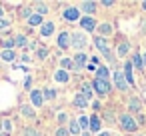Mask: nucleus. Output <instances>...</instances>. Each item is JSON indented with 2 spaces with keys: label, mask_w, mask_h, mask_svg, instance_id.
<instances>
[{
  "label": "nucleus",
  "mask_w": 146,
  "mask_h": 136,
  "mask_svg": "<svg viewBox=\"0 0 146 136\" xmlns=\"http://www.w3.org/2000/svg\"><path fill=\"white\" fill-rule=\"evenodd\" d=\"M94 44H96V48L104 54V58H106V60H110V62L114 60V58H112V54H110V48H108V44H106V40H104V38H96V40H94Z\"/></svg>",
  "instance_id": "1"
},
{
  "label": "nucleus",
  "mask_w": 146,
  "mask_h": 136,
  "mask_svg": "<svg viewBox=\"0 0 146 136\" xmlns=\"http://www.w3.org/2000/svg\"><path fill=\"white\" fill-rule=\"evenodd\" d=\"M70 38H72V42H70V44H72L74 48H78V50H82V48H84V46L88 44L86 36H84V34H80V32H74V34H72Z\"/></svg>",
  "instance_id": "2"
},
{
  "label": "nucleus",
  "mask_w": 146,
  "mask_h": 136,
  "mask_svg": "<svg viewBox=\"0 0 146 136\" xmlns=\"http://www.w3.org/2000/svg\"><path fill=\"white\" fill-rule=\"evenodd\" d=\"M120 126H122L124 130H128V132H134L138 124H136V122H134L128 114H122V116H120Z\"/></svg>",
  "instance_id": "3"
},
{
  "label": "nucleus",
  "mask_w": 146,
  "mask_h": 136,
  "mask_svg": "<svg viewBox=\"0 0 146 136\" xmlns=\"http://www.w3.org/2000/svg\"><path fill=\"white\" fill-rule=\"evenodd\" d=\"M92 90H96L98 94H108V90H110V84L106 82V80H94L92 82Z\"/></svg>",
  "instance_id": "4"
},
{
  "label": "nucleus",
  "mask_w": 146,
  "mask_h": 136,
  "mask_svg": "<svg viewBox=\"0 0 146 136\" xmlns=\"http://www.w3.org/2000/svg\"><path fill=\"white\" fill-rule=\"evenodd\" d=\"M62 18H66V20H78L80 18V10L78 8H66L62 12Z\"/></svg>",
  "instance_id": "5"
},
{
  "label": "nucleus",
  "mask_w": 146,
  "mask_h": 136,
  "mask_svg": "<svg viewBox=\"0 0 146 136\" xmlns=\"http://www.w3.org/2000/svg\"><path fill=\"white\" fill-rule=\"evenodd\" d=\"M114 82H116L118 90H126V88H128L126 78H124V72H114Z\"/></svg>",
  "instance_id": "6"
},
{
  "label": "nucleus",
  "mask_w": 146,
  "mask_h": 136,
  "mask_svg": "<svg viewBox=\"0 0 146 136\" xmlns=\"http://www.w3.org/2000/svg\"><path fill=\"white\" fill-rule=\"evenodd\" d=\"M30 98H32V104H34V106H42L44 96H42L40 90H32V92H30Z\"/></svg>",
  "instance_id": "7"
},
{
  "label": "nucleus",
  "mask_w": 146,
  "mask_h": 136,
  "mask_svg": "<svg viewBox=\"0 0 146 136\" xmlns=\"http://www.w3.org/2000/svg\"><path fill=\"white\" fill-rule=\"evenodd\" d=\"M80 26H82L84 30H94V28H96V22H94V18L88 16V18H82V20H80Z\"/></svg>",
  "instance_id": "8"
},
{
  "label": "nucleus",
  "mask_w": 146,
  "mask_h": 136,
  "mask_svg": "<svg viewBox=\"0 0 146 136\" xmlns=\"http://www.w3.org/2000/svg\"><path fill=\"white\" fill-rule=\"evenodd\" d=\"M58 46H60V48H68V46H70V34H68V32H62V34L58 36Z\"/></svg>",
  "instance_id": "9"
},
{
  "label": "nucleus",
  "mask_w": 146,
  "mask_h": 136,
  "mask_svg": "<svg viewBox=\"0 0 146 136\" xmlns=\"http://www.w3.org/2000/svg\"><path fill=\"white\" fill-rule=\"evenodd\" d=\"M86 58H88L86 54H82V52H78V54L74 56V66H76V68H82V66L86 64Z\"/></svg>",
  "instance_id": "10"
},
{
  "label": "nucleus",
  "mask_w": 146,
  "mask_h": 136,
  "mask_svg": "<svg viewBox=\"0 0 146 136\" xmlns=\"http://www.w3.org/2000/svg\"><path fill=\"white\" fill-rule=\"evenodd\" d=\"M108 76H110V72H108L104 66H98V68H96V78H98V80H106V82H108Z\"/></svg>",
  "instance_id": "11"
},
{
  "label": "nucleus",
  "mask_w": 146,
  "mask_h": 136,
  "mask_svg": "<svg viewBox=\"0 0 146 136\" xmlns=\"http://www.w3.org/2000/svg\"><path fill=\"white\" fill-rule=\"evenodd\" d=\"M124 78L128 80V84H134V80H132V62L124 64Z\"/></svg>",
  "instance_id": "12"
},
{
  "label": "nucleus",
  "mask_w": 146,
  "mask_h": 136,
  "mask_svg": "<svg viewBox=\"0 0 146 136\" xmlns=\"http://www.w3.org/2000/svg\"><path fill=\"white\" fill-rule=\"evenodd\" d=\"M88 120H90V130H92V132H98V130H100V124H102V120H100L96 114H94L92 118H88Z\"/></svg>",
  "instance_id": "13"
},
{
  "label": "nucleus",
  "mask_w": 146,
  "mask_h": 136,
  "mask_svg": "<svg viewBox=\"0 0 146 136\" xmlns=\"http://www.w3.org/2000/svg\"><path fill=\"white\" fill-rule=\"evenodd\" d=\"M74 106H76V108H86V106H88V100H86L82 94H76V98H74Z\"/></svg>",
  "instance_id": "14"
},
{
  "label": "nucleus",
  "mask_w": 146,
  "mask_h": 136,
  "mask_svg": "<svg viewBox=\"0 0 146 136\" xmlns=\"http://www.w3.org/2000/svg\"><path fill=\"white\" fill-rule=\"evenodd\" d=\"M80 8H82L84 12L92 14V12H96V2H82V4H80Z\"/></svg>",
  "instance_id": "15"
},
{
  "label": "nucleus",
  "mask_w": 146,
  "mask_h": 136,
  "mask_svg": "<svg viewBox=\"0 0 146 136\" xmlns=\"http://www.w3.org/2000/svg\"><path fill=\"white\" fill-rule=\"evenodd\" d=\"M52 32H54V24H52V22L42 24V30H40V34H42V36H50Z\"/></svg>",
  "instance_id": "16"
},
{
  "label": "nucleus",
  "mask_w": 146,
  "mask_h": 136,
  "mask_svg": "<svg viewBox=\"0 0 146 136\" xmlns=\"http://www.w3.org/2000/svg\"><path fill=\"white\" fill-rule=\"evenodd\" d=\"M82 96L88 100V98H92V84H88V82H84L82 84Z\"/></svg>",
  "instance_id": "17"
},
{
  "label": "nucleus",
  "mask_w": 146,
  "mask_h": 136,
  "mask_svg": "<svg viewBox=\"0 0 146 136\" xmlns=\"http://www.w3.org/2000/svg\"><path fill=\"white\" fill-rule=\"evenodd\" d=\"M0 58H2V60H4V62H12V60H14V58H16V54H14V52H12V50H4V52H2V54H0Z\"/></svg>",
  "instance_id": "18"
},
{
  "label": "nucleus",
  "mask_w": 146,
  "mask_h": 136,
  "mask_svg": "<svg viewBox=\"0 0 146 136\" xmlns=\"http://www.w3.org/2000/svg\"><path fill=\"white\" fill-rule=\"evenodd\" d=\"M28 24H30V26H40V24H42V16H40V14H32V16L28 18Z\"/></svg>",
  "instance_id": "19"
},
{
  "label": "nucleus",
  "mask_w": 146,
  "mask_h": 136,
  "mask_svg": "<svg viewBox=\"0 0 146 136\" xmlns=\"http://www.w3.org/2000/svg\"><path fill=\"white\" fill-rule=\"evenodd\" d=\"M54 78H56V82H66V80H68V72H66V70H58V72L54 74Z\"/></svg>",
  "instance_id": "20"
},
{
  "label": "nucleus",
  "mask_w": 146,
  "mask_h": 136,
  "mask_svg": "<svg viewBox=\"0 0 146 136\" xmlns=\"http://www.w3.org/2000/svg\"><path fill=\"white\" fill-rule=\"evenodd\" d=\"M132 62H134V66H136L138 70H144V64H142V56H140V54H136V56L132 58Z\"/></svg>",
  "instance_id": "21"
},
{
  "label": "nucleus",
  "mask_w": 146,
  "mask_h": 136,
  "mask_svg": "<svg viewBox=\"0 0 146 136\" xmlns=\"http://www.w3.org/2000/svg\"><path fill=\"white\" fill-rule=\"evenodd\" d=\"M68 132H72V134H80V124H78V120H72L70 122V130Z\"/></svg>",
  "instance_id": "22"
},
{
  "label": "nucleus",
  "mask_w": 146,
  "mask_h": 136,
  "mask_svg": "<svg viewBox=\"0 0 146 136\" xmlns=\"http://www.w3.org/2000/svg\"><path fill=\"white\" fill-rule=\"evenodd\" d=\"M60 64H62V70H66V68H72V66H74V62H72L70 58H62V62H60ZM74 68H76V66H74Z\"/></svg>",
  "instance_id": "23"
},
{
  "label": "nucleus",
  "mask_w": 146,
  "mask_h": 136,
  "mask_svg": "<svg viewBox=\"0 0 146 136\" xmlns=\"http://www.w3.org/2000/svg\"><path fill=\"white\" fill-rule=\"evenodd\" d=\"M130 110H132V112H138V110H140V100L132 98V100H130Z\"/></svg>",
  "instance_id": "24"
},
{
  "label": "nucleus",
  "mask_w": 146,
  "mask_h": 136,
  "mask_svg": "<svg viewBox=\"0 0 146 136\" xmlns=\"http://www.w3.org/2000/svg\"><path fill=\"white\" fill-rule=\"evenodd\" d=\"M78 124H80V130H84V128H88V126H90V120H88L86 116H80Z\"/></svg>",
  "instance_id": "25"
},
{
  "label": "nucleus",
  "mask_w": 146,
  "mask_h": 136,
  "mask_svg": "<svg viewBox=\"0 0 146 136\" xmlns=\"http://www.w3.org/2000/svg\"><path fill=\"white\" fill-rule=\"evenodd\" d=\"M98 30H100L102 34H110V32H112V26H110V24H100Z\"/></svg>",
  "instance_id": "26"
},
{
  "label": "nucleus",
  "mask_w": 146,
  "mask_h": 136,
  "mask_svg": "<svg viewBox=\"0 0 146 136\" xmlns=\"http://www.w3.org/2000/svg\"><path fill=\"white\" fill-rule=\"evenodd\" d=\"M2 46H4L6 50H10L12 46H16V42H14V38H8V40H2Z\"/></svg>",
  "instance_id": "27"
},
{
  "label": "nucleus",
  "mask_w": 146,
  "mask_h": 136,
  "mask_svg": "<svg viewBox=\"0 0 146 136\" xmlns=\"http://www.w3.org/2000/svg\"><path fill=\"white\" fill-rule=\"evenodd\" d=\"M14 42H16V46H26V38H24L22 34H18V36L14 38Z\"/></svg>",
  "instance_id": "28"
},
{
  "label": "nucleus",
  "mask_w": 146,
  "mask_h": 136,
  "mask_svg": "<svg viewBox=\"0 0 146 136\" xmlns=\"http://www.w3.org/2000/svg\"><path fill=\"white\" fill-rule=\"evenodd\" d=\"M42 96H44V98H46V100H52V98H54V96H56V92H54V90H50V88H46V90H44V94H42Z\"/></svg>",
  "instance_id": "29"
},
{
  "label": "nucleus",
  "mask_w": 146,
  "mask_h": 136,
  "mask_svg": "<svg viewBox=\"0 0 146 136\" xmlns=\"http://www.w3.org/2000/svg\"><path fill=\"white\" fill-rule=\"evenodd\" d=\"M126 52H128V44H120V46H118V54H120V56H124Z\"/></svg>",
  "instance_id": "30"
},
{
  "label": "nucleus",
  "mask_w": 146,
  "mask_h": 136,
  "mask_svg": "<svg viewBox=\"0 0 146 136\" xmlns=\"http://www.w3.org/2000/svg\"><path fill=\"white\" fill-rule=\"evenodd\" d=\"M22 114H24V116H28V118H32V116H34V112H32L28 106H22Z\"/></svg>",
  "instance_id": "31"
},
{
  "label": "nucleus",
  "mask_w": 146,
  "mask_h": 136,
  "mask_svg": "<svg viewBox=\"0 0 146 136\" xmlns=\"http://www.w3.org/2000/svg\"><path fill=\"white\" fill-rule=\"evenodd\" d=\"M10 128H12L10 126V120H2V130L4 132H10Z\"/></svg>",
  "instance_id": "32"
},
{
  "label": "nucleus",
  "mask_w": 146,
  "mask_h": 136,
  "mask_svg": "<svg viewBox=\"0 0 146 136\" xmlns=\"http://www.w3.org/2000/svg\"><path fill=\"white\" fill-rule=\"evenodd\" d=\"M8 26H10L8 20H2V18H0V30H8Z\"/></svg>",
  "instance_id": "33"
},
{
  "label": "nucleus",
  "mask_w": 146,
  "mask_h": 136,
  "mask_svg": "<svg viewBox=\"0 0 146 136\" xmlns=\"http://www.w3.org/2000/svg\"><path fill=\"white\" fill-rule=\"evenodd\" d=\"M48 12V6H44V4H38V14H46Z\"/></svg>",
  "instance_id": "34"
},
{
  "label": "nucleus",
  "mask_w": 146,
  "mask_h": 136,
  "mask_svg": "<svg viewBox=\"0 0 146 136\" xmlns=\"http://www.w3.org/2000/svg\"><path fill=\"white\" fill-rule=\"evenodd\" d=\"M56 136H68V130L66 128H58L56 130Z\"/></svg>",
  "instance_id": "35"
},
{
  "label": "nucleus",
  "mask_w": 146,
  "mask_h": 136,
  "mask_svg": "<svg viewBox=\"0 0 146 136\" xmlns=\"http://www.w3.org/2000/svg\"><path fill=\"white\" fill-rule=\"evenodd\" d=\"M24 136H38V134H36V130H30V128H26Z\"/></svg>",
  "instance_id": "36"
},
{
  "label": "nucleus",
  "mask_w": 146,
  "mask_h": 136,
  "mask_svg": "<svg viewBox=\"0 0 146 136\" xmlns=\"http://www.w3.org/2000/svg\"><path fill=\"white\" fill-rule=\"evenodd\" d=\"M22 16H28V18H30V16H32V12H30V8H24V10H22Z\"/></svg>",
  "instance_id": "37"
},
{
  "label": "nucleus",
  "mask_w": 146,
  "mask_h": 136,
  "mask_svg": "<svg viewBox=\"0 0 146 136\" xmlns=\"http://www.w3.org/2000/svg\"><path fill=\"white\" fill-rule=\"evenodd\" d=\"M38 58H46V50H44V48L38 50Z\"/></svg>",
  "instance_id": "38"
},
{
  "label": "nucleus",
  "mask_w": 146,
  "mask_h": 136,
  "mask_svg": "<svg viewBox=\"0 0 146 136\" xmlns=\"http://www.w3.org/2000/svg\"><path fill=\"white\" fill-rule=\"evenodd\" d=\"M58 120H60V122H66V120H68V116H66V114H62V112H60V114H58Z\"/></svg>",
  "instance_id": "39"
},
{
  "label": "nucleus",
  "mask_w": 146,
  "mask_h": 136,
  "mask_svg": "<svg viewBox=\"0 0 146 136\" xmlns=\"http://www.w3.org/2000/svg\"><path fill=\"white\" fill-rule=\"evenodd\" d=\"M102 4H104L106 8H110V6H112V0H104V2H102Z\"/></svg>",
  "instance_id": "40"
},
{
  "label": "nucleus",
  "mask_w": 146,
  "mask_h": 136,
  "mask_svg": "<svg viewBox=\"0 0 146 136\" xmlns=\"http://www.w3.org/2000/svg\"><path fill=\"white\" fill-rule=\"evenodd\" d=\"M142 64H144V68H146V52H144V58H142Z\"/></svg>",
  "instance_id": "41"
},
{
  "label": "nucleus",
  "mask_w": 146,
  "mask_h": 136,
  "mask_svg": "<svg viewBox=\"0 0 146 136\" xmlns=\"http://www.w3.org/2000/svg\"><path fill=\"white\" fill-rule=\"evenodd\" d=\"M98 136H110V134H108V132H102V134H98Z\"/></svg>",
  "instance_id": "42"
},
{
  "label": "nucleus",
  "mask_w": 146,
  "mask_h": 136,
  "mask_svg": "<svg viewBox=\"0 0 146 136\" xmlns=\"http://www.w3.org/2000/svg\"><path fill=\"white\" fill-rule=\"evenodd\" d=\"M142 8H144V10H146V2H142Z\"/></svg>",
  "instance_id": "43"
},
{
  "label": "nucleus",
  "mask_w": 146,
  "mask_h": 136,
  "mask_svg": "<svg viewBox=\"0 0 146 136\" xmlns=\"http://www.w3.org/2000/svg\"><path fill=\"white\" fill-rule=\"evenodd\" d=\"M2 12H4V10H2V6H0V16H2Z\"/></svg>",
  "instance_id": "44"
},
{
  "label": "nucleus",
  "mask_w": 146,
  "mask_h": 136,
  "mask_svg": "<svg viewBox=\"0 0 146 136\" xmlns=\"http://www.w3.org/2000/svg\"><path fill=\"white\" fill-rule=\"evenodd\" d=\"M82 136H90V134H88V132H84V134H82Z\"/></svg>",
  "instance_id": "45"
},
{
  "label": "nucleus",
  "mask_w": 146,
  "mask_h": 136,
  "mask_svg": "<svg viewBox=\"0 0 146 136\" xmlns=\"http://www.w3.org/2000/svg\"><path fill=\"white\" fill-rule=\"evenodd\" d=\"M0 130H2V122H0ZM0 134H2V132H0Z\"/></svg>",
  "instance_id": "46"
},
{
  "label": "nucleus",
  "mask_w": 146,
  "mask_h": 136,
  "mask_svg": "<svg viewBox=\"0 0 146 136\" xmlns=\"http://www.w3.org/2000/svg\"><path fill=\"white\" fill-rule=\"evenodd\" d=\"M0 136H4V134H0Z\"/></svg>",
  "instance_id": "47"
}]
</instances>
